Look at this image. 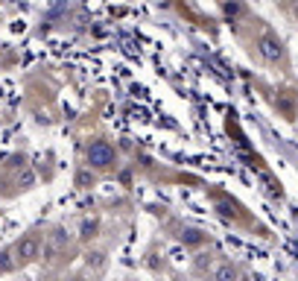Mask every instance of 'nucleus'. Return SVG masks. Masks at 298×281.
I'll list each match as a JSON object with an SVG mask.
<instances>
[{
  "mask_svg": "<svg viewBox=\"0 0 298 281\" xmlns=\"http://www.w3.org/2000/svg\"><path fill=\"white\" fill-rule=\"evenodd\" d=\"M85 158H88V167L94 170H108L114 164V147L108 141H91L88 150H85Z\"/></svg>",
  "mask_w": 298,
  "mask_h": 281,
  "instance_id": "f257e3e1",
  "label": "nucleus"
},
{
  "mask_svg": "<svg viewBox=\"0 0 298 281\" xmlns=\"http://www.w3.org/2000/svg\"><path fill=\"white\" fill-rule=\"evenodd\" d=\"M38 255H41V238H38V235H26V238L18 240V246H15V261L29 264V261H35Z\"/></svg>",
  "mask_w": 298,
  "mask_h": 281,
  "instance_id": "f03ea898",
  "label": "nucleus"
},
{
  "mask_svg": "<svg viewBox=\"0 0 298 281\" xmlns=\"http://www.w3.org/2000/svg\"><path fill=\"white\" fill-rule=\"evenodd\" d=\"M260 53H263L269 62H275V59L281 56V41L272 38V35H263V38H260Z\"/></svg>",
  "mask_w": 298,
  "mask_h": 281,
  "instance_id": "7ed1b4c3",
  "label": "nucleus"
},
{
  "mask_svg": "<svg viewBox=\"0 0 298 281\" xmlns=\"http://www.w3.org/2000/svg\"><path fill=\"white\" fill-rule=\"evenodd\" d=\"M217 281H237L240 279V273H237V267H231V264H222L219 270H217Z\"/></svg>",
  "mask_w": 298,
  "mask_h": 281,
  "instance_id": "20e7f679",
  "label": "nucleus"
},
{
  "mask_svg": "<svg viewBox=\"0 0 298 281\" xmlns=\"http://www.w3.org/2000/svg\"><path fill=\"white\" fill-rule=\"evenodd\" d=\"M102 267H105V255H102V252H91V255H88V270H91V273H99Z\"/></svg>",
  "mask_w": 298,
  "mask_h": 281,
  "instance_id": "39448f33",
  "label": "nucleus"
},
{
  "mask_svg": "<svg viewBox=\"0 0 298 281\" xmlns=\"http://www.w3.org/2000/svg\"><path fill=\"white\" fill-rule=\"evenodd\" d=\"M15 258H12V252H0V276H6V273H12L15 270Z\"/></svg>",
  "mask_w": 298,
  "mask_h": 281,
  "instance_id": "423d86ee",
  "label": "nucleus"
},
{
  "mask_svg": "<svg viewBox=\"0 0 298 281\" xmlns=\"http://www.w3.org/2000/svg\"><path fill=\"white\" fill-rule=\"evenodd\" d=\"M97 235V220H85L82 223V238L88 240V238H94Z\"/></svg>",
  "mask_w": 298,
  "mask_h": 281,
  "instance_id": "0eeeda50",
  "label": "nucleus"
},
{
  "mask_svg": "<svg viewBox=\"0 0 298 281\" xmlns=\"http://www.w3.org/2000/svg\"><path fill=\"white\" fill-rule=\"evenodd\" d=\"M88 185H94V176H91L88 170H82V173L76 176V188H88Z\"/></svg>",
  "mask_w": 298,
  "mask_h": 281,
  "instance_id": "6e6552de",
  "label": "nucleus"
},
{
  "mask_svg": "<svg viewBox=\"0 0 298 281\" xmlns=\"http://www.w3.org/2000/svg\"><path fill=\"white\" fill-rule=\"evenodd\" d=\"M64 240H67L64 229H56V232H53V246H64Z\"/></svg>",
  "mask_w": 298,
  "mask_h": 281,
  "instance_id": "1a4fd4ad",
  "label": "nucleus"
},
{
  "mask_svg": "<svg viewBox=\"0 0 298 281\" xmlns=\"http://www.w3.org/2000/svg\"><path fill=\"white\" fill-rule=\"evenodd\" d=\"M35 182V176H32V170H23V176H20V188H29Z\"/></svg>",
  "mask_w": 298,
  "mask_h": 281,
  "instance_id": "9d476101",
  "label": "nucleus"
}]
</instances>
